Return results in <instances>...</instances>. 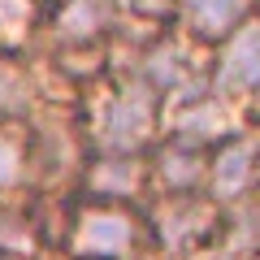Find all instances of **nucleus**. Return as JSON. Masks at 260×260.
I'll list each match as a JSON object with an SVG mask.
<instances>
[{
  "instance_id": "f257e3e1",
  "label": "nucleus",
  "mask_w": 260,
  "mask_h": 260,
  "mask_svg": "<svg viewBox=\"0 0 260 260\" xmlns=\"http://www.w3.org/2000/svg\"><path fill=\"white\" fill-rule=\"evenodd\" d=\"M156 130V91L143 78L113 87L91 117V139L104 156H135Z\"/></svg>"
},
{
  "instance_id": "f03ea898",
  "label": "nucleus",
  "mask_w": 260,
  "mask_h": 260,
  "mask_svg": "<svg viewBox=\"0 0 260 260\" xmlns=\"http://www.w3.org/2000/svg\"><path fill=\"white\" fill-rule=\"evenodd\" d=\"M139 239H143L139 217L113 200H91L70 221V247L83 260H126L135 256Z\"/></svg>"
},
{
  "instance_id": "7ed1b4c3",
  "label": "nucleus",
  "mask_w": 260,
  "mask_h": 260,
  "mask_svg": "<svg viewBox=\"0 0 260 260\" xmlns=\"http://www.w3.org/2000/svg\"><path fill=\"white\" fill-rule=\"evenodd\" d=\"M221 225V213H217V200H200L195 191L182 195H165V204L152 217V234L165 243L169 251H195L204 247L208 239Z\"/></svg>"
},
{
  "instance_id": "20e7f679",
  "label": "nucleus",
  "mask_w": 260,
  "mask_h": 260,
  "mask_svg": "<svg viewBox=\"0 0 260 260\" xmlns=\"http://www.w3.org/2000/svg\"><path fill=\"white\" fill-rule=\"evenodd\" d=\"M213 87L217 95H256L260 100V18H247L221 44Z\"/></svg>"
},
{
  "instance_id": "39448f33",
  "label": "nucleus",
  "mask_w": 260,
  "mask_h": 260,
  "mask_svg": "<svg viewBox=\"0 0 260 260\" xmlns=\"http://www.w3.org/2000/svg\"><path fill=\"white\" fill-rule=\"evenodd\" d=\"M256 0H178V18L186 35L200 44H225L251 18Z\"/></svg>"
},
{
  "instance_id": "423d86ee",
  "label": "nucleus",
  "mask_w": 260,
  "mask_h": 260,
  "mask_svg": "<svg viewBox=\"0 0 260 260\" xmlns=\"http://www.w3.org/2000/svg\"><path fill=\"white\" fill-rule=\"evenodd\" d=\"M256 178H260V148L251 139L230 135V139L213 152V160H208V182H213L217 204L247 195V186L256 182Z\"/></svg>"
},
{
  "instance_id": "0eeeda50",
  "label": "nucleus",
  "mask_w": 260,
  "mask_h": 260,
  "mask_svg": "<svg viewBox=\"0 0 260 260\" xmlns=\"http://www.w3.org/2000/svg\"><path fill=\"white\" fill-rule=\"evenodd\" d=\"M117 22V0H61L52 13V35L65 48H91Z\"/></svg>"
},
{
  "instance_id": "6e6552de",
  "label": "nucleus",
  "mask_w": 260,
  "mask_h": 260,
  "mask_svg": "<svg viewBox=\"0 0 260 260\" xmlns=\"http://www.w3.org/2000/svg\"><path fill=\"white\" fill-rule=\"evenodd\" d=\"M143 174L148 169L139 165L135 156H100L91 160V174H87V182H91L95 200H130V195L143 186Z\"/></svg>"
},
{
  "instance_id": "1a4fd4ad",
  "label": "nucleus",
  "mask_w": 260,
  "mask_h": 260,
  "mask_svg": "<svg viewBox=\"0 0 260 260\" xmlns=\"http://www.w3.org/2000/svg\"><path fill=\"white\" fill-rule=\"evenodd\" d=\"M208 174V156L204 148H191V143H169L156 160V178L165 182V195H182V191H195L200 178Z\"/></svg>"
},
{
  "instance_id": "9d476101",
  "label": "nucleus",
  "mask_w": 260,
  "mask_h": 260,
  "mask_svg": "<svg viewBox=\"0 0 260 260\" xmlns=\"http://www.w3.org/2000/svg\"><path fill=\"white\" fill-rule=\"evenodd\" d=\"M26 165H30L26 139L18 135V126H13V121H0V195L13 191V186L26 178Z\"/></svg>"
},
{
  "instance_id": "9b49d317",
  "label": "nucleus",
  "mask_w": 260,
  "mask_h": 260,
  "mask_svg": "<svg viewBox=\"0 0 260 260\" xmlns=\"http://www.w3.org/2000/svg\"><path fill=\"white\" fill-rule=\"evenodd\" d=\"M35 22H39L35 0H0V48L5 52H18L30 39Z\"/></svg>"
},
{
  "instance_id": "f8f14e48",
  "label": "nucleus",
  "mask_w": 260,
  "mask_h": 260,
  "mask_svg": "<svg viewBox=\"0 0 260 260\" xmlns=\"http://www.w3.org/2000/svg\"><path fill=\"white\" fill-rule=\"evenodd\" d=\"M30 109V78L18 65H0V121H13Z\"/></svg>"
},
{
  "instance_id": "ddd939ff",
  "label": "nucleus",
  "mask_w": 260,
  "mask_h": 260,
  "mask_svg": "<svg viewBox=\"0 0 260 260\" xmlns=\"http://www.w3.org/2000/svg\"><path fill=\"white\" fill-rule=\"evenodd\" d=\"M22 247H30V225L18 213L0 208V251H22Z\"/></svg>"
}]
</instances>
